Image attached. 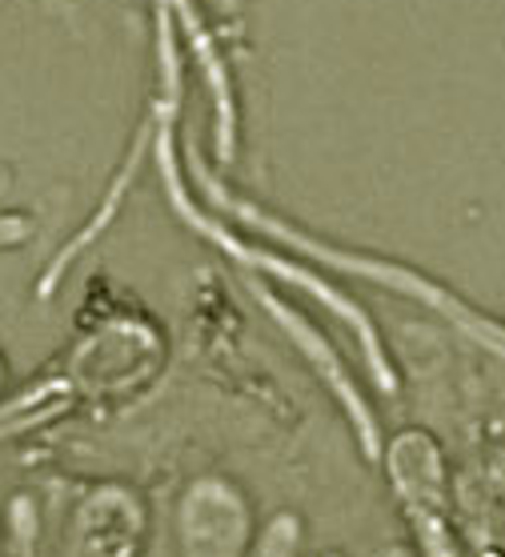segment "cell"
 <instances>
[{
  "instance_id": "6da1fadb",
  "label": "cell",
  "mask_w": 505,
  "mask_h": 557,
  "mask_svg": "<svg viewBox=\"0 0 505 557\" xmlns=\"http://www.w3.org/2000/svg\"><path fill=\"white\" fill-rule=\"evenodd\" d=\"M245 530H249V513L233 485L201 482L197 490H189L181 506L185 557H237Z\"/></svg>"
}]
</instances>
